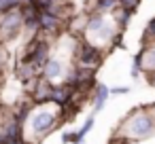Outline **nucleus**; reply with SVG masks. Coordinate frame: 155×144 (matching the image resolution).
I'll list each match as a JSON object with an SVG mask.
<instances>
[{"label": "nucleus", "instance_id": "2eb2a0df", "mask_svg": "<svg viewBox=\"0 0 155 144\" xmlns=\"http://www.w3.org/2000/svg\"><path fill=\"white\" fill-rule=\"evenodd\" d=\"M9 66V49L5 43H0V72H5Z\"/></svg>", "mask_w": 155, "mask_h": 144}, {"label": "nucleus", "instance_id": "f8f14e48", "mask_svg": "<svg viewBox=\"0 0 155 144\" xmlns=\"http://www.w3.org/2000/svg\"><path fill=\"white\" fill-rule=\"evenodd\" d=\"M110 15H113V19H115V24H117V28H119V30H125V26L130 24V19H132V15H134V11H127V9L117 7Z\"/></svg>", "mask_w": 155, "mask_h": 144}, {"label": "nucleus", "instance_id": "39448f33", "mask_svg": "<svg viewBox=\"0 0 155 144\" xmlns=\"http://www.w3.org/2000/svg\"><path fill=\"white\" fill-rule=\"evenodd\" d=\"M60 110H62L60 106L49 108L47 104H43V106L32 114L30 127H32V133H34L36 140H41V138H45L47 133L53 131V127H55L58 121H60Z\"/></svg>", "mask_w": 155, "mask_h": 144}, {"label": "nucleus", "instance_id": "a211bd4d", "mask_svg": "<svg viewBox=\"0 0 155 144\" xmlns=\"http://www.w3.org/2000/svg\"><path fill=\"white\" fill-rule=\"evenodd\" d=\"M123 93H130V87H113L110 89V95H123Z\"/></svg>", "mask_w": 155, "mask_h": 144}, {"label": "nucleus", "instance_id": "6ab92c4d", "mask_svg": "<svg viewBox=\"0 0 155 144\" xmlns=\"http://www.w3.org/2000/svg\"><path fill=\"white\" fill-rule=\"evenodd\" d=\"M149 83L155 87V72H153V74H149Z\"/></svg>", "mask_w": 155, "mask_h": 144}, {"label": "nucleus", "instance_id": "4468645a", "mask_svg": "<svg viewBox=\"0 0 155 144\" xmlns=\"http://www.w3.org/2000/svg\"><path fill=\"white\" fill-rule=\"evenodd\" d=\"M91 127H94V114H89V117L85 119L83 127H81V129L77 131V136H79V140H81V142H83V140H85V136H87V133L91 131Z\"/></svg>", "mask_w": 155, "mask_h": 144}, {"label": "nucleus", "instance_id": "1a4fd4ad", "mask_svg": "<svg viewBox=\"0 0 155 144\" xmlns=\"http://www.w3.org/2000/svg\"><path fill=\"white\" fill-rule=\"evenodd\" d=\"M138 59H140V68L142 72L149 76L155 72V45H142V49L138 51Z\"/></svg>", "mask_w": 155, "mask_h": 144}, {"label": "nucleus", "instance_id": "423d86ee", "mask_svg": "<svg viewBox=\"0 0 155 144\" xmlns=\"http://www.w3.org/2000/svg\"><path fill=\"white\" fill-rule=\"evenodd\" d=\"M24 30V9H13L0 15V43L15 40Z\"/></svg>", "mask_w": 155, "mask_h": 144}, {"label": "nucleus", "instance_id": "aec40b11", "mask_svg": "<svg viewBox=\"0 0 155 144\" xmlns=\"http://www.w3.org/2000/svg\"><path fill=\"white\" fill-rule=\"evenodd\" d=\"M0 83H2V72H0Z\"/></svg>", "mask_w": 155, "mask_h": 144}, {"label": "nucleus", "instance_id": "9d476101", "mask_svg": "<svg viewBox=\"0 0 155 144\" xmlns=\"http://www.w3.org/2000/svg\"><path fill=\"white\" fill-rule=\"evenodd\" d=\"M45 78H49L51 83H55L58 78L64 76V62L60 57H49L47 64L43 66V72H41Z\"/></svg>", "mask_w": 155, "mask_h": 144}, {"label": "nucleus", "instance_id": "9b49d317", "mask_svg": "<svg viewBox=\"0 0 155 144\" xmlns=\"http://www.w3.org/2000/svg\"><path fill=\"white\" fill-rule=\"evenodd\" d=\"M108 95H110V87H106L104 83H96V87H94V112H100L104 108Z\"/></svg>", "mask_w": 155, "mask_h": 144}, {"label": "nucleus", "instance_id": "f03ea898", "mask_svg": "<svg viewBox=\"0 0 155 144\" xmlns=\"http://www.w3.org/2000/svg\"><path fill=\"white\" fill-rule=\"evenodd\" d=\"M117 32H119V28H117V24H115L110 13L108 15L106 13H89L83 38H87L89 43H94V45L104 49V47L113 45V38H115Z\"/></svg>", "mask_w": 155, "mask_h": 144}, {"label": "nucleus", "instance_id": "20e7f679", "mask_svg": "<svg viewBox=\"0 0 155 144\" xmlns=\"http://www.w3.org/2000/svg\"><path fill=\"white\" fill-rule=\"evenodd\" d=\"M74 64L81 68H89V70H98L104 62V49L89 43L87 38H79L77 49H74Z\"/></svg>", "mask_w": 155, "mask_h": 144}, {"label": "nucleus", "instance_id": "dca6fc26", "mask_svg": "<svg viewBox=\"0 0 155 144\" xmlns=\"http://www.w3.org/2000/svg\"><path fill=\"white\" fill-rule=\"evenodd\" d=\"M142 0H119V7L121 9H127V11H136L140 7Z\"/></svg>", "mask_w": 155, "mask_h": 144}, {"label": "nucleus", "instance_id": "0eeeda50", "mask_svg": "<svg viewBox=\"0 0 155 144\" xmlns=\"http://www.w3.org/2000/svg\"><path fill=\"white\" fill-rule=\"evenodd\" d=\"M62 26H66V19L60 17L53 11H41L38 13V28L47 36H58L62 32Z\"/></svg>", "mask_w": 155, "mask_h": 144}, {"label": "nucleus", "instance_id": "f257e3e1", "mask_svg": "<svg viewBox=\"0 0 155 144\" xmlns=\"http://www.w3.org/2000/svg\"><path fill=\"white\" fill-rule=\"evenodd\" d=\"M155 133V106L149 108H136L132 110L119 125L117 136H123L127 140H147Z\"/></svg>", "mask_w": 155, "mask_h": 144}, {"label": "nucleus", "instance_id": "ddd939ff", "mask_svg": "<svg viewBox=\"0 0 155 144\" xmlns=\"http://www.w3.org/2000/svg\"><path fill=\"white\" fill-rule=\"evenodd\" d=\"M142 45H155V17L142 30Z\"/></svg>", "mask_w": 155, "mask_h": 144}, {"label": "nucleus", "instance_id": "6e6552de", "mask_svg": "<svg viewBox=\"0 0 155 144\" xmlns=\"http://www.w3.org/2000/svg\"><path fill=\"white\" fill-rule=\"evenodd\" d=\"M51 89H53V83L49 78H45L43 74L36 76L32 81V104H51Z\"/></svg>", "mask_w": 155, "mask_h": 144}, {"label": "nucleus", "instance_id": "7ed1b4c3", "mask_svg": "<svg viewBox=\"0 0 155 144\" xmlns=\"http://www.w3.org/2000/svg\"><path fill=\"white\" fill-rule=\"evenodd\" d=\"M51 57V43H49V36L38 32V34H32L30 40L26 43V49H24V62L32 64L38 72H43V66L47 64V59Z\"/></svg>", "mask_w": 155, "mask_h": 144}, {"label": "nucleus", "instance_id": "f3484780", "mask_svg": "<svg viewBox=\"0 0 155 144\" xmlns=\"http://www.w3.org/2000/svg\"><path fill=\"white\" fill-rule=\"evenodd\" d=\"M140 72H142V68H140V59H138V55H136L134 62H132V70H130V74H132V78H138Z\"/></svg>", "mask_w": 155, "mask_h": 144}]
</instances>
